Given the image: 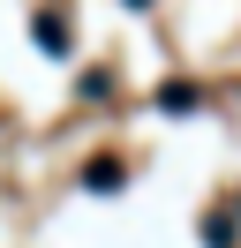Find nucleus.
<instances>
[{
	"label": "nucleus",
	"instance_id": "obj_1",
	"mask_svg": "<svg viewBox=\"0 0 241 248\" xmlns=\"http://www.w3.org/2000/svg\"><path fill=\"white\" fill-rule=\"evenodd\" d=\"M158 106H166V113H196V91H189V83H166Z\"/></svg>",
	"mask_w": 241,
	"mask_h": 248
},
{
	"label": "nucleus",
	"instance_id": "obj_2",
	"mask_svg": "<svg viewBox=\"0 0 241 248\" xmlns=\"http://www.w3.org/2000/svg\"><path fill=\"white\" fill-rule=\"evenodd\" d=\"M83 181H90V188H98V196H105V188H120V166H113V158H98V166L83 173Z\"/></svg>",
	"mask_w": 241,
	"mask_h": 248
}]
</instances>
